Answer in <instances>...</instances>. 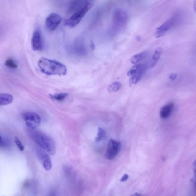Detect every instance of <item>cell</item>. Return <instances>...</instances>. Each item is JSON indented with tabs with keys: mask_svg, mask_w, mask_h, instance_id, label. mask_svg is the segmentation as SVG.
<instances>
[{
	"mask_svg": "<svg viewBox=\"0 0 196 196\" xmlns=\"http://www.w3.org/2000/svg\"><path fill=\"white\" fill-rule=\"evenodd\" d=\"M93 4V1L89 0L72 1L69 9V13L72 14L65 21V26L71 28L76 26L91 9Z\"/></svg>",
	"mask_w": 196,
	"mask_h": 196,
	"instance_id": "obj_1",
	"label": "cell"
},
{
	"mask_svg": "<svg viewBox=\"0 0 196 196\" xmlns=\"http://www.w3.org/2000/svg\"><path fill=\"white\" fill-rule=\"evenodd\" d=\"M38 65L43 73L50 76H64L67 74L66 66L56 60L41 58L38 60Z\"/></svg>",
	"mask_w": 196,
	"mask_h": 196,
	"instance_id": "obj_2",
	"label": "cell"
},
{
	"mask_svg": "<svg viewBox=\"0 0 196 196\" xmlns=\"http://www.w3.org/2000/svg\"><path fill=\"white\" fill-rule=\"evenodd\" d=\"M28 133L30 136L43 150L51 155L56 152V146L55 142L45 134L35 129L28 128Z\"/></svg>",
	"mask_w": 196,
	"mask_h": 196,
	"instance_id": "obj_3",
	"label": "cell"
},
{
	"mask_svg": "<svg viewBox=\"0 0 196 196\" xmlns=\"http://www.w3.org/2000/svg\"><path fill=\"white\" fill-rule=\"evenodd\" d=\"M180 16V13H175L161 26L157 28L155 33V37L159 38L163 36L167 31L178 25L181 19Z\"/></svg>",
	"mask_w": 196,
	"mask_h": 196,
	"instance_id": "obj_4",
	"label": "cell"
},
{
	"mask_svg": "<svg viewBox=\"0 0 196 196\" xmlns=\"http://www.w3.org/2000/svg\"><path fill=\"white\" fill-rule=\"evenodd\" d=\"M128 16L125 11L121 9L115 10L113 15V21L114 27L120 29L124 27L128 22Z\"/></svg>",
	"mask_w": 196,
	"mask_h": 196,
	"instance_id": "obj_5",
	"label": "cell"
},
{
	"mask_svg": "<svg viewBox=\"0 0 196 196\" xmlns=\"http://www.w3.org/2000/svg\"><path fill=\"white\" fill-rule=\"evenodd\" d=\"M23 118L28 128L35 129L39 126L41 118L39 115L35 112H27L23 113Z\"/></svg>",
	"mask_w": 196,
	"mask_h": 196,
	"instance_id": "obj_6",
	"label": "cell"
},
{
	"mask_svg": "<svg viewBox=\"0 0 196 196\" xmlns=\"http://www.w3.org/2000/svg\"><path fill=\"white\" fill-rule=\"evenodd\" d=\"M121 143L117 141L110 139L108 141L105 156L107 160H112L115 158L120 150Z\"/></svg>",
	"mask_w": 196,
	"mask_h": 196,
	"instance_id": "obj_7",
	"label": "cell"
},
{
	"mask_svg": "<svg viewBox=\"0 0 196 196\" xmlns=\"http://www.w3.org/2000/svg\"><path fill=\"white\" fill-rule=\"evenodd\" d=\"M62 19L61 17L58 13H50L47 17L45 22L47 29L50 31H54L61 23Z\"/></svg>",
	"mask_w": 196,
	"mask_h": 196,
	"instance_id": "obj_8",
	"label": "cell"
},
{
	"mask_svg": "<svg viewBox=\"0 0 196 196\" xmlns=\"http://www.w3.org/2000/svg\"><path fill=\"white\" fill-rule=\"evenodd\" d=\"M31 46L33 51H38L43 47V40L40 30L36 28L33 32L31 39Z\"/></svg>",
	"mask_w": 196,
	"mask_h": 196,
	"instance_id": "obj_9",
	"label": "cell"
},
{
	"mask_svg": "<svg viewBox=\"0 0 196 196\" xmlns=\"http://www.w3.org/2000/svg\"><path fill=\"white\" fill-rule=\"evenodd\" d=\"M37 155L40 160L42 162L43 167L45 170L49 171L52 168V163L48 154L43 150L38 149L37 150Z\"/></svg>",
	"mask_w": 196,
	"mask_h": 196,
	"instance_id": "obj_10",
	"label": "cell"
},
{
	"mask_svg": "<svg viewBox=\"0 0 196 196\" xmlns=\"http://www.w3.org/2000/svg\"><path fill=\"white\" fill-rule=\"evenodd\" d=\"M174 107V104L170 103L162 107L160 112V118L162 119L168 118L173 111Z\"/></svg>",
	"mask_w": 196,
	"mask_h": 196,
	"instance_id": "obj_11",
	"label": "cell"
},
{
	"mask_svg": "<svg viewBox=\"0 0 196 196\" xmlns=\"http://www.w3.org/2000/svg\"><path fill=\"white\" fill-rule=\"evenodd\" d=\"M147 68V66L146 64H143L141 69L138 73H136L133 76L131 77L130 80V83L131 85L136 84L143 77L144 74L145 73L146 71Z\"/></svg>",
	"mask_w": 196,
	"mask_h": 196,
	"instance_id": "obj_12",
	"label": "cell"
},
{
	"mask_svg": "<svg viewBox=\"0 0 196 196\" xmlns=\"http://www.w3.org/2000/svg\"><path fill=\"white\" fill-rule=\"evenodd\" d=\"M162 53V49L161 48H158L155 50V52L151 59L150 63V67L151 68H153L157 64Z\"/></svg>",
	"mask_w": 196,
	"mask_h": 196,
	"instance_id": "obj_13",
	"label": "cell"
},
{
	"mask_svg": "<svg viewBox=\"0 0 196 196\" xmlns=\"http://www.w3.org/2000/svg\"><path fill=\"white\" fill-rule=\"evenodd\" d=\"M12 95L7 93L0 94V105H6L12 103L13 100Z\"/></svg>",
	"mask_w": 196,
	"mask_h": 196,
	"instance_id": "obj_14",
	"label": "cell"
},
{
	"mask_svg": "<svg viewBox=\"0 0 196 196\" xmlns=\"http://www.w3.org/2000/svg\"><path fill=\"white\" fill-rule=\"evenodd\" d=\"M147 55L146 52H142L137 54L130 58L131 63L134 65L137 64V63L144 59L147 56Z\"/></svg>",
	"mask_w": 196,
	"mask_h": 196,
	"instance_id": "obj_15",
	"label": "cell"
},
{
	"mask_svg": "<svg viewBox=\"0 0 196 196\" xmlns=\"http://www.w3.org/2000/svg\"><path fill=\"white\" fill-rule=\"evenodd\" d=\"M121 84L119 82H115L109 85L108 90L110 93H115L120 89Z\"/></svg>",
	"mask_w": 196,
	"mask_h": 196,
	"instance_id": "obj_16",
	"label": "cell"
},
{
	"mask_svg": "<svg viewBox=\"0 0 196 196\" xmlns=\"http://www.w3.org/2000/svg\"><path fill=\"white\" fill-rule=\"evenodd\" d=\"M69 94L67 93H61L55 94L50 95V97L52 99L56 100L58 101H62L64 100L67 97Z\"/></svg>",
	"mask_w": 196,
	"mask_h": 196,
	"instance_id": "obj_17",
	"label": "cell"
},
{
	"mask_svg": "<svg viewBox=\"0 0 196 196\" xmlns=\"http://www.w3.org/2000/svg\"><path fill=\"white\" fill-rule=\"evenodd\" d=\"M143 64H138L135 65L134 66L130 68L127 73L128 76L132 77L140 71L143 66Z\"/></svg>",
	"mask_w": 196,
	"mask_h": 196,
	"instance_id": "obj_18",
	"label": "cell"
},
{
	"mask_svg": "<svg viewBox=\"0 0 196 196\" xmlns=\"http://www.w3.org/2000/svg\"><path fill=\"white\" fill-rule=\"evenodd\" d=\"M5 66L7 68L12 69H15L17 68V63L12 58H10L7 59L5 63Z\"/></svg>",
	"mask_w": 196,
	"mask_h": 196,
	"instance_id": "obj_19",
	"label": "cell"
},
{
	"mask_svg": "<svg viewBox=\"0 0 196 196\" xmlns=\"http://www.w3.org/2000/svg\"><path fill=\"white\" fill-rule=\"evenodd\" d=\"M105 130L101 128H99L98 133L95 141L97 142H98L105 138Z\"/></svg>",
	"mask_w": 196,
	"mask_h": 196,
	"instance_id": "obj_20",
	"label": "cell"
},
{
	"mask_svg": "<svg viewBox=\"0 0 196 196\" xmlns=\"http://www.w3.org/2000/svg\"><path fill=\"white\" fill-rule=\"evenodd\" d=\"M10 142L7 139L1 136V147H7L9 146Z\"/></svg>",
	"mask_w": 196,
	"mask_h": 196,
	"instance_id": "obj_21",
	"label": "cell"
},
{
	"mask_svg": "<svg viewBox=\"0 0 196 196\" xmlns=\"http://www.w3.org/2000/svg\"><path fill=\"white\" fill-rule=\"evenodd\" d=\"M14 141L19 150L21 151H23L24 150V147L19 139L17 137H16L14 139Z\"/></svg>",
	"mask_w": 196,
	"mask_h": 196,
	"instance_id": "obj_22",
	"label": "cell"
},
{
	"mask_svg": "<svg viewBox=\"0 0 196 196\" xmlns=\"http://www.w3.org/2000/svg\"><path fill=\"white\" fill-rule=\"evenodd\" d=\"M177 74L175 73H172L169 76V78L170 80H174L177 78Z\"/></svg>",
	"mask_w": 196,
	"mask_h": 196,
	"instance_id": "obj_23",
	"label": "cell"
},
{
	"mask_svg": "<svg viewBox=\"0 0 196 196\" xmlns=\"http://www.w3.org/2000/svg\"><path fill=\"white\" fill-rule=\"evenodd\" d=\"M129 178V175L128 174H125L123 176V177H122L120 181L121 182H123L126 181L127 179H128Z\"/></svg>",
	"mask_w": 196,
	"mask_h": 196,
	"instance_id": "obj_24",
	"label": "cell"
},
{
	"mask_svg": "<svg viewBox=\"0 0 196 196\" xmlns=\"http://www.w3.org/2000/svg\"><path fill=\"white\" fill-rule=\"evenodd\" d=\"M90 47L92 50H94L95 48V44L93 41H91L90 44Z\"/></svg>",
	"mask_w": 196,
	"mask_h": 196,
	"instance_id": "obj_25",
	"label": "cell"
},
{
	"mask_svg": "<svg viewBox=\"0 0 196 196\" xmlns=\"http://www.w3.org/2000/svg\"><path fill=\"white\" fill-rule=\"evenodd\" d=\"M194 174H195V182H194V184H195V190L196 192V169L194 170Z\"/></svg>",
	"mask_w": 196,
	"mask_h": 196,
	"instance_id": "obj_26",
	"label": "cell"
},
{
	"mask_svg": "<svg viewBox=\"0 0 196 196\" xmlns=\"http://www.w3.org/2000/svg\"><path fill=\"white\" fill-rule=\"evenodd\" d=\"M131 196H142L140 194H139L138 193H135L133 194V195H131Z\"/></svg>",
	"mask_w": 196,
	"mask_h": 196,
	"instance_id": "obj_27",
	"label": "cell"
},
{
	"mask_svg": "<svg viewBox=\"0 0 196 196\" xmlns=\"http://www.w3.org/2000/svg\"><path fill=\"white\" fill-rule=\"evenodd\" d=\"M195 7H196V3H195Z\"/></svg>",
	"mask_w": 196,
	"mask_h": 196,
	"instance_id": "obj_28",
	"label": "cell"
}]
</instances>
